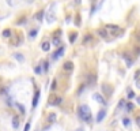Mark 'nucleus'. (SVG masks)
<instances>
[{
    "label": "nucleus",
    "instance_id": "obj_13",
    "mask_svg": "<svg viewBox=\"0 0 140 131\" xmlns=\"http://www.w3.org/2000/svg\"><path fill=\"white\" fill-rule=\"evenodd\" d=\"M12 127H14L15 130L19 127V119H18V116H14V117H12Z\"/></svg>",
    "mask_w": 140,
    "mask_h": 131
},
{
    "label": "nucleus",
    "instance_id": "obj_9",
    "mask_svg": "<svg viewBox=\"0 0 140 131\" xmlns=\"http://www.w3.org/2000/svg\"><path fill=\"white\" fill-rule=\"evenodd\" d=\"M41 49L44 52H48V51H50V42H48V41H44L41 44Z\"/></svg>",
    "mask_w": 140,
    "mask_h": 131
},
{
    "label": "nucleus",
    "instance_id": "obj_6",
    "mask_svg": "<svg viewBox=\"0 0 140 131\" xmlns=\"http://www.w3.org/2000/svg\"><path fill=\"white\" fill-rule=\"evenodd\" d=\"M63 52H64V48H58L57 51L55 52V53H53V56H52V59H53V60H57L58 57H60V56H63Z\"/></svg>",
    "mask_w": 140,
    "mask_h": 131
},
{
    "label": "nucleus",
    "instance_id": "obj_40",
    "mask_svg": "<svg viewBox=\"0 0 140 131\" xmlns=\"http://www.w3.org/2000/svg\"><path fill=\"white\" fill-rule=\"evenodd\" d=\"M25 1H29V3H31V1H33V0H25Z\"/></svg>",
    "mask_w": 140,
    "mask_h": 131
},
{
    "label": "nucleus",
    "instance_id": "obj_28",
    "mask_svg": "<svg viewBox=\"0 0 140 131\" xmlns=\"http://www.w3.org/2000/svg\"><path fill=\"white\" fill-rule=\"evenodd\" d=\"M34 71H35V74H41V73H42L41 66H40V67H35V70H34Z\"/></svg>",
    "mask_w": 140,
    "mask_h": 131
},
{
    "label": "nucleus",
    "instance_id": "obj_37",
    "mask_svg": "<svg viewBox=\"0 0 140 131\" xmlns=\"http://www.w3.org/2000/svg\"><path fill=\"white\" fill-rule=\"evenodd\" d=\"M75 131H84V128H82V127H80V128H78V130H75Z\"/></svg>",
    "mask_w": 140,
    "mask_h": 131
},
{
    "label": "nucleus",
    "instance_id": "obj_34",
    "mask_svg": "<svg viewBox=\"0 0 140 131\" xmlns=\"http://www.w3.org/2000/svg\"><path fill=\"white\" fill-rule=\"evenodd\" d=\"M103 90H107V86H105V85H103V87H102ZM112 93V90H109V92H107V94H110Z\"/></svg>",
    "mask_w": 140,
    "mask_h": 131
},
{
    "label": "nucleus",
    "instance_id": "obj_17",
    "mask_svg": "<svg viewBox=\"0 0 140 131\" xmlns=\"http://www.w3.org/2000/svg\"><path fill=\"white\" fill-rule=\"evenodd\" d=\"M95 81H97L95 75H90V76H89V85H94V83H95Z\"/></svg>",
    "mask_w": 140,
    "mask_h": 131
},
{
    "label": "nucleus",
    "instance_id": "obj_16",
    "mask_svg": "<svg viewBox=\"0 0 140 131\" xmlns=\"http://www.w3.org/2000/svg\"><path fill=\"white\" fill-rule=\"evenodd\" d=\"M37 33H38V31L35 30V29H34V30H31L30 33H29V38H30V40H33V38H35V36H37Z\"/></svg>",
    "mask_w": 140,
    "mask_h": 131
},
{
    "label": "nucleus",
    "instance_id": "obj_30",
    "mask_svg": "<svg viewBox=\"0 0 140 131\" xmlns=\"http://www.w3.org/2000/svg\"><path fill=\"white\" fill-rule=\"evenodd\" d=\"M128 97H129V98H133V97H135V93H133L132 90H129V93H128Z\"/></svg>",
    "mask_w": 140,
    "mask_h": 131
},
{
    "label": "nucleus",
    "instance_id": "obj_20",
    "mask_svg": "<svg viewBox=\"0 0 140 131\" xmlns=\"http://www.w3.org/2000/svg\"><path fill=\"white\" fill-rule=\"evenodd\" d=\"M25 21H26V17H22V18H19V19H16L15 23H16V25H23Z\"/></svg>",
    "mask_w": 140,
    "mask_h": 131
},
{
    "label": "nucleus",
    "instance_id": "obj_11",
    "mask_svg": "<svg viewBox=\"0 0 140 131\" xmlns=\"http://www.w3.org/2000/svg\"><path fill=\"white\" fill-rule=\"evenodd\" d=\"M94 98H95L99 104H105V98H103V97L101 96L99 93H94Z\"/></svg>",
    "mask_w": 140,
    "mask_h": 131
},
{
    "label": "nucleus",
    "instance_id": "obj_8",
    "mask_svg": "<svg viewBox=\"0 0 140 131\" xmlns=\"http://www.w3.org/2000/svg\"><path fill=\"white\" fill-rule=\"evenodd\" d=\"M63 103V98L61 97H55V100L49 101V105H60Z\"/></svg>",
    "mask_w": 140,
    "mask_h": 131
},
{
    "label": "nucleus",
    "instance_id": "obj_29",
    "mask_svg": "<svg viewBox=\"0 0 140 131\" xmlns=\"http://www.w3.org/2000/svg\"><path fill=\"white\" fill-rule=\"evenodd\" d=\"M30 130V122H29V123H26V126H25V130L23 131H29Z\"/></svg>",
    "mask_w": 140,
    "mask_h": 131
},
{
    "label": "nucleus",
    "instance_id": "obj_7",
    "mask_svg": "<svg viewBox=\"0 0 140 131\" xmlns=\"http://www.w3.org/2000/svg\"><path fill=\"white\" fill-rule=\"evenodd\" d=\"M106 116V111L105 109H101L98 112V115H97V122H98V123H101V122L103 120V117Z\"/></svg>",
    "mask_w": 140,
    "mask_h": 131
},
{
    "label": "nucleus",
    "instance_id": "obj_35",
    "mask_svg": "<svg viewBox=\"0 0 140 131\" xmlns=\"http://www.w3.org/2000/svg\"><path fill=\"white\" fill-rule=\"evenodd\" d=\"M136 124L140 127V117H136Z\"/></svg>",
    "mask_w": 140,
    "mask_h": 131
},
{
    "label": "nucleus",
    "instance_id": "obj_19",
    "mask_svg": "<svg viewBox=\"0 0 140 131\" xmlns=\"http://www.w3.org/2000/svg\"><path fill=\"white\" fill-rule=\"evenodd\" d=\"M3 37H6V38L11 37V30H10V29H6V30L3 31Z\"/></svg>",
    "mask_w": 140,
    "mask_h": 131
},
{
    "label": "nucleus",
    "instance_id": "obj_1",
    "mask_svg": "<svg viewBox=\"0 0 140 131\" xmlns=\"http://www.w3.org/2000/svg\"><path fill=\"white\" fill-rule=\"evenodd\" d=\"M78 115L82 120L87 122V123H91V120H92L91 111H90V108L87 107V105H80L79 109H78Z\"/></svg>",
    "mask_w": 140,
    "mask_h": 131
},
{
    "label": "nucleus",
    "instance_id": "obj_22",
    "mask_svg": "<svg viewBox=\"0 0 140 131\" xmlns=\"http://www.w3.org/2000/svg\"><path fill=\"white\" fill-rule=\"evenodd\" d=\"M48 119H49V122H50V123H53V122L56 120V115H55V113H50Z\"/></svg>",
    "mask_w": 140,
    "mask_h": 131
},
{
    "label": "nucleus",
    "instance_id": "obj_18",
    "mask_svg": "<svg viewBox=\"0 0 140 131\" xmlns=\"http://www.w3.org/2000/svg\"><path fill=\"white\" fill-rule=\"evenodd\" d=\"M123 57H124V60H125V62H126V64H128V67H131V66H132V63H133L132 60H131V59L128 57V56H125V55H124Z\"/></svg>",
    "mask_w": 140,
    "mask_h": 131
},
{
    "label": "nucleus",
    "instance_id": "obj_2",
    "mask_svg": "<svg viewBox=\"0 0 140 131\" xmlns=\"http://www.w3.org/2000/svg\"><path fill=\"white\" fill-rule=\"evenodd\" d=\"M56 7H57V3H52L48 12H46V22L48 23H53L56 21Z\"/></svg>",
    "mask_w": 140,
    "mask_h": 131
},
{
    "label": "nucleus",
    "instance_id": "obj_15",
    "mask_svg": "<svg viewBox=\"0 0 140 131\" xmlns=\"http://www.w3.org/2000/svg\"><path fill=\"white\" fill-rule=\"evenodd\" d=\"M14 57L15 59H16V60H18V62H25V57H23V56H22V53H15V55H14Z\"/></svg>",
    "mask_w": 140,
    "mask_h": 131
},
{
    "label": "nucleus",
    "instance_id": "obj_21",
    "mask_svg": "<svg viewBox=\"0 0 140 131\" xmlns=\"http://www.w3.org/2000/svg\"><path fill=\"white\" fill-rule=\"evenodd\" d=\"M98 33H99V36H101V37L107 38V31H106V30H98Z\"/></svg>",
    "mask_w": 140,
    "mask_h": 131
},
{
    "label": "nucleus",
    "instance_id": "obj_24",
    "mask_svg": "<svg viewBox=\"0 0 140 131\" xmlns=\"http://www.w3.org/2000/svg\"><path fill=\"white\" fill-rule=\"evenodd\" d=\"M125 105H126V108H128V111H133V104L132 103H125Z\"/></svg>",
    "mask_w": 140,
    "mask_h": 131
},
{
    "label": "nucleus",
    "instance_id": "obj_36",
    "mask_svg": "<svg viewBox=\"0 0 140 131\" xmlns=\"http://www.w3.org/2000/svg\"><path fill=\"white\" fill-rule=\"evenodd\" d=\"M7 3L10 4V6H12V0H7Z\"/></svg>",
    "mask_w": 140,
    "mask_h": 131
},
{
    "label": "nucleus",
    "instance_id": "obj_3",
    "mask_svg": "<svg viewBox=\"0 0 140 131\" xmlns=\"http://www.w3.org/2000/svg\"><path fill=\"white\" fill-rule=\"evenodd\" d=\"M105 30L107 31H112V33H116V31H118L120 30V28L118 26H117V25H106L105 26Z\"/></svg>",
    "mask_w": 140,
    "mask_h": 131
},
{
    "label": "nucleus",
    "instance_id": "obj_23",
    "mask_svg": "<svg viewBox=\"0 0 140 131\" xmlns=\"http://www.w3.org/2000/svg\"><path fill=\"white\" fill-rule=\"evenodd\" d=\"M129 123H131V122H129V119H128V117H124V119H123V124H124V126H126V127H128V126H129Z\"/></svg>",
    "mask_w": 140,
    "mask_h": 131
},
{
    "label": "nucleus",
    "instance_id": "obj_32",
    "mask_svg": "<svg viewBox=\"0 0 140 131\" xmlns=\"http://www.w3.org/2000/svg\"><path fill=\"white\" fill-rule=\"evenodd\" d=\"M44 68H45V71L49 68V66H48V62H44Z\"/></svg>",
    "mask_w": 140,
    "mask_h": 131
},
{
    "label": "nucleus",
    "instance_id": "obj_5",
    "mask_svg": "<svg viewBox=\"0 0 140 131\" xmlns=\"http://www.w3.org/2000/svg\"><path fill=\"white\" fill-rule=\"evenodd\" d=\"M63 70H64V71H72V70H74V63L65 62L64 64H63Z\"/></svg>",
    "mask_w": 140,
    "mask_h": 131
},
{
    "label": "nucleus",
    "instance_id": "obj_14",
    "mask_svg": "<svg viewBox=\"0 0 140 131\" xmlns=\"http://www.w3.org/2000/svg\"><path fill=\"white\" fill-rule=\"evenodd\" d=\"M42 18H44V11H40V12H37V14H35V19H37L38 22H41Z\"/></svg>",
    "mask_w": 140,
    "mask_h": 131
},
{
    "label": "nucleus",
    "instance_id": "obj_26",
    "mask_svg": "<svg viewBox=\"0 0 140 131\" xmlns=\"http://www.w3.org/2000/svg\"><path fill=\"white\" fill-rule=\"evenodd\" d=\"M124 105H125V101H124V100H121V101H120V104H118V108H117V109H121V108H123L124 107Z\"/></svg>",
    "mask_w": 140,
    "mask_h": 131
},
{
    "label": "nucleus",
    "instance_id": "obj_12",
    "mask_svg": "<svg viewBox=\"0 0 140 131\" xmlns=\"http://www.w3.org/2000/svg\"><path fill=\"white\" fill-rule=\"evenodd\" d=\"M76 38H78V33H76V31H72L71 34H69V42H71V44H74V42H75V40Z\"/></svg>",
    "mask_w": 140,
    "mask_h": 131
},
{
    "label": "nucleus",
    "instance_id": "obj_4",
    "mask_svg": "<svg viewBox=\"0 0 140 131\" xmlns=\"http://www.w3.org/2000/svg\"><path fill=\"white\" fill-rule=\"evenodd\" d=\"M40 96H41V92H40V90H35V93H34V98H33V108H35V107H37L38 100H40Z\"/></svg>",
    "mask_w": 140,
    "mask_h": 131
},
{
    "label": "nucleus",
    "instance_id": "obj_31",
    "mask_svg": "<svg viewBox=\"0 0 140 131\" xmlns=\"http://www.w3.org/2000/svg\"><path fill=\"white\" fill-rule=\"evenodd\" d=\"M52 90H56V81L53 79V82H52V87H50Z\"/></svg>",
    "mask_w": 140,
    "mask_h": 131
},
{
    "label": "nucleus",
    "instance_id": "obj_27",
    "mask_svg": "<svg viewBox=\"0 0 140 131\" xmlns=\"http://www.w3.org/2000/svg\"><path fill=\"white\" fill-rule=\"evenodd\" d=\"M75 25H76V26H79V25H80V18H79V15H76V19H75Z\"/></svg>",
    "mask_w": 140,
    "mask_h": 131
},
{
    "label": "nucleus",
    "instance_id": "obj_39",
    "mask_svg": "<svg viewBox=\"0 0 140 131\" xmlns=\"http://www.w3.org/2000/svg\"><path fill=\"white\" fill-rule=\"evenodd\" d=\"M137 104L140 105V97H137Z\"/></svg>",
    "mask_w": 140,
    "mask_h": 131
},
{
    "label": "nucleus",
    "instance_id": "obj_10",
    "mask_svg": "<svg viewBox=\"0 0 140 131\" xmlns=\"http://www.w3.org/2000/svg\"><path fill=\"white\" fill-rule=\"evenodd\" d=\"M56 33H57V34H56L55 36V37H53V41H52V42H53V45H56V47H58V45H60V42H61V41H60V37H58V34H60V31H56Z\"/></svg>",
    "mask_w": 140,
    "mask_h": 131
},
{
    "label": "nucleus",
    "instance_id": "obj_25",
    "mask_svg": "<svg viewBox=\"0 0 140 131\" xmlns=\"http://www.w3.org/2000/svg\"><path fill=\"white\" fill-rule=\"evenodd\" d=\"M16 107L19 108V111H21L22 113H25V107H23V105H21V104H18V103H16Z\"/></svg>",
    "mask_w": 140,
    "mask_h": 131
},
{
    "label": "nucleus",
    "instance_id": "obj_33",
    "mask_svg": "<svg viewBox=\"0 0 140 131\" xmlns=\"http://www.w3.org/2000/svg\"><path fill=\"white\" fill-rule=\"evenodd\" d=\"M136 85H137V87L140 89V78H137V79H136Z\"/></svg>",
    "mask_w": 140,
    "mask_h": 131
},
{
    "label": "nucleus",
    "instance_id": "obj_38",
    "mask_svg": "<svg viewBox=\"0 0 140 131\" xmlns=\"http://www.w3.org/2000/svg\"><path fill=\"white\" fill-rule=\"evenodd\" d=\"M75 4H80V0H75Z\"/></svg>",
    "mask_w": 140,
    "mask_h": 131
}]
</instances>
